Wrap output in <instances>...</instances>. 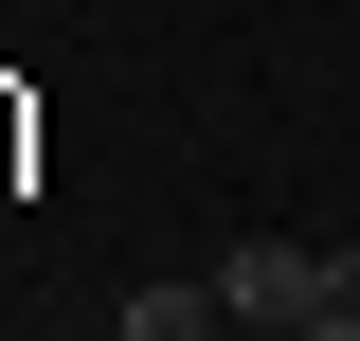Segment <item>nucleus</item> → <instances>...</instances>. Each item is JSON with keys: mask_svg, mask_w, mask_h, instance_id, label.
<instances>
[{"mask_svg": "<svg viewBox=\"0 0 360 341\" xmlns=\"http://www.w3.org/2000/svg\"><path fill=\"white\" fill-rule=\"evenodd\" d=\"M307 305H324V252H288V234H252V252H217V323H270V341H288Z\"/></svg>", "mask_w": 360, "mask_h": 341, "instance_id": "f257e3e1", "label": "nucleus"}, {"mask_svg": "<svg viewBox=\"0 0 360 341\" xmlns=\"http://www.w3.org/2000/svg\"><path fill=\"white\" fill-rule=\"evenodd\" d=\"M108 341H217V288H127Z\"/></svg>", "mask_w": 360, "mask_h": 341, "instance_id": "f03ea898", "label": "nucleus"}, {"mask_svg": "<svg viewBox=\"0 0 360 341\" xmlns=\"http://www.w3.org/2000/svg\"><path fill=\"white\" fill-rule=\"evenodd\" d=\"M288 341H360V305H307V323H288Z\"/></svg>", "mask_w": 360, "mask_h": 341, "instance_id": "7ed1b4c3", "label": "nucleus"}, {"mask_svg": "<svg viewBox=\"0 0 360 341\" xmlns=\"http://www.w3.org/2000/svg\"><path fill=\"white\" fill-rule=\"evenodd\" d=\"M18 144H37V126H18V90H0V180H18Z\"/></svg>", "mask_w": 360, "mask_h": 341, "instance_id": "20e7f679", "label": "nucleus"}]
</instances>
